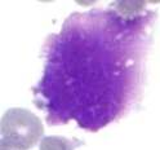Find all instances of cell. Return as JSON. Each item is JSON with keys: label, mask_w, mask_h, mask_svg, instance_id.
Wrapping results in <instances>:
<instances>
[{"label": "cell", "mask_w": 160, "mask_h": 150, "mask_svg": "<svg viewBox=\"0 0 160 150\" xmlns=\"http://www.w3.org/2000/svg\"><path fill=\"white\" fill-rule=\"evenodd\" d=\"M2 141L22 150L36 145L44 133L42 121L21 107L9 109L2 116Z\"/></svg>", "instance_id": "cell-2"}, {"label": "cell", "mask_w": 160, "mask_h": 150, "mask_svg": "<svg viewBox=\"0 0 160 150\" xmlns=\"http://www.w3.org/2000/svg\"><path fill=\"white\" fill-rule=\"evenodd\" d=\"M0 150H22V149L16 147V146H12V145H9V144L2 141V142H0Z\"/></svg>", "instance_id": "cell-4"}, {"label": "cell", "mask_w": 160, "mask_h": 150, "mask_svg": "<svg viewBox=\"0 0 160 150\" xmlns=\"http://www.w3.org/2000/svg\"><path fill=\"white\" fill-rule=\"evenodd\" d=\"M79 145V140L74 142L62 136H48L42 140L39 150H75V147Z\"/></svg>", "instance_id": "cell-3"}, {"label": "cell", "mask_w": 160, "mask_h": 150, "mask_svg": "<svg viewBox=\"0 0 160 150\" xmlns=\"http://www.w3.org/2000/svg\"><path fill=\"white\" fill-rule=\"evenodd\" d=\"M151 18L111 9L67 17L47 39L44 73L34 87L49 124L74 119L96 132L127 113L141 92Z\"/></svg>", "instance_id": "cell-1"}]
</instances>
